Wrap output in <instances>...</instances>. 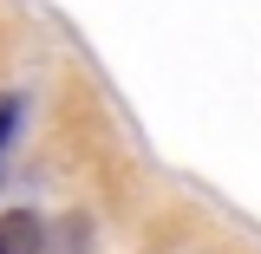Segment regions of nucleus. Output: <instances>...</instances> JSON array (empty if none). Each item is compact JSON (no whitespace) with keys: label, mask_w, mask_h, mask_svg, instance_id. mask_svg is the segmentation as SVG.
Returning a JSON list of instances; mask_svg holds the SVG:
<instances>
[{"label":"nucleus","mask_w":261,"mask_h":254,"mask_svg":"<svg viewBox=\"0 0 261 254\" xmlns=\"http://www.w3.org/2000/svg\"><path fill=\"white\" fill-rule=\"evenodd\" d=\"M0 254H39V215H27V209L0 215Z\"/></svg>","instance_id":"nucleus-1"},{"label":"nucleus","mask_w":261,"mask_h":254,"mask_svg":"<svg viewBox=\"0 0 261 254\" xmlns=\"http://www.w3.org/2000/svg\"><path fill=\"white\" fill-rule=\"evenodd\" d=\"M13 130H20V98L7 92V98H0V157H7V144H13Z\"/></svg>","instance_id":"nucleus-2"}]
</instances>
